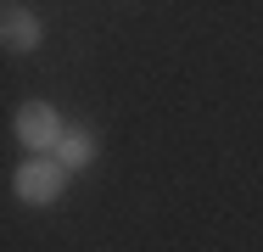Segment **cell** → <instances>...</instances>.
I'll return each instance as SVG.
<instances>
[{"label":"cell","instance_id":"1","mask_svg":"<svg viewBox=\"0 0 263 252\" xmlns=\"http://www.w3.org/2000/svg\"><path fill=\"white\" fill-rule=\"evenodd\" d=\"M67 179H73V174H67L56 157H23L17 174H11V191H17L23 207H56L62 191H67Z\"/></svg>","mask_w":263,"mask_h":252},{"label":"cell","instance_id":"2","mask_svg":"<svg viewBox=\"0 0 263 252\" xmlns=\"http://www.w3.org/2000/svg\"><path fill=\"white\" fill-rule=\"evenodd\" d=\"M11 129H17V146L28 157H56L62 135H67V123H62V112L51 101H23L17 118H11Z\"/></svg>","mask_w":263,"mask_h":252},{"label":"cell","instance_id":"3","mask_svg":"<svg viewBox=\"0 0 263 252\" xmlns=\"http://www.w3.org/2000/svg\"><path fill=\"white\" fill-rule=\"evenodd\" d=\"M0 45L17 50V56H34V50L45 45V23H40V11H28L23 0H6V6H0Z\"/></svg>","mask_w":263,"mask_h":252},{"label":"cell","instance_id":"4","mask_svg":"<svg viewBox=\"0 0 263 252\" xmlns=\"http://www.w3.org/2000/svg\"><path fill=\"white\" fill-rule=\"evenodd\" d=\"M96 135H90V129H67V135H62V146H56V163H62V168H67V174H79V168H90V163H96Z\"/></svg>","mask_w":263,"mask_h":252}]
</instances>
